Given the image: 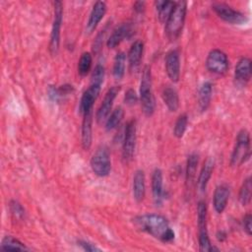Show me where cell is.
<instances>
[{"instance_id":"cell-1","label":"cell","mask_w":252,"mask_h":252,"mask_svg":"<svg viewBox=\"0 0 252 252\" xmlns=\"http://www.w3.org/2000/svg\"><path fill=\"white\" fill-rule=\"evenodd\" d=\"M135 226L162 242H170L174 239V231L169 225L168 220L158 214H145L136 217Z\"/></svg>"},{"instance_id":"cell-2","label":"cell","mask_w":252,"mask_h":252,"mask_svg":"<svg viewBox=\"0 0 252 252\" xmlns=\"http://www.w3.org/2000/svg\"><path fill=\"white\" fill-rule=\"evenodd\" d=\"M186 10H187V3L185 1H178L175 2V5L165 22V34L168 39L175 40L179 37L185 18H186Z\"/></svg>"},{"instance_id":"cell-3","label":"cell","mask_w":252,"mask_h":252,"mask_svg":"<svg viewBox=\"0 0 252 252\" xmlns=\"http://www.w3.org/2000/svg\"><path fill=\"white\" fill-rule=\"evenodd\" d=\"M151 68L146 66L143 69L140 83V102L145 115L151 116L155 111V97L152 88Z\"/></svg>"},{"instance_id":"cell-4","label":"cell","mask_w":252,"mask_h":252,"mask_svg":"<svg viewBox=\"0 0 252 252\" xmlns=\"http://www.w3.org/2000/svg\"><path fill=\"white\" fill-rule=\"evenodd\" d=\"M250 157V136L246 129H242L237 134L235 145L233 147L231 157H230V165L237 167L245 162Z\"/></svg>"},{"instance_id":"cell-5","label":"cell","mask_w":252,"mask_h":252,"mask_svg":"<svg viewBox=\"0 0 252 252\" xmlns=\"http://www.w3.org/2000/svg\"><path fill=\"white\" fill-rule=\"evenodd\" d=\"M197 223H198V241L199 250L202 252H209L216 250L211 244L208 229H207V205L201 200L197 206Z\"/></svg>"},{"instance_id":"cell-6","label":"cell","mask_w":252,"mask_h":252,"mask_svg":"<svg viewBox=\"0 0 252 252\" xmlns=\"http://www.w3.org/2000/svg\"><path fill=\"white\" fill-rule=\"evenodd\" d=\"M91 167L97 176H107L111 169V161L109 151L105 146L99 147L91 158Z\"/></svg>"},{"instance_id":"cell-7","label":"cell","mask_w":252,"mask_h":252,"mask_svg":"<svg viewBox=\"0 0 252 252\" xmlns=\"http://www.w3.org/2000/svg\"><path fill=\"white\" fill-rule=\"evenodd\" d=\"M54 19L50 33L49 51L52 55H56L59 50L60 44V30L63 17V4L61 1H55L54 3Z\"/></svg>"},{"instance_id":"cell-8","label":"cell","mask_w":252,"mask_h":252,"mask_svg":"<svg viewBox=\"0 0 252 252\" xmlns=\"http://www.w3.org/2000/svg\"><path fill=\"white\" fill-rule=\"evenodd\" d=\"M137 125L136 120L131 119L127 122L124 132V139L122 144V158L123 160L128 162L132 159L136 148L137 139Z\"/></svg>"},{"instance_id":"cell-9","label":"cell","mask_w":252,"mask_h":252,"mask_svg":"<svg viewBox=\"0 0 252 252\" xmlns=\"http://www.w3.org/2000/svg\"><path fill=\"white\" fill-rule=\"evenodd\" d=\"M206 67L214 74L222 75L228 69V58L223 51L220 49H213L207 56Z\"/></svg>"},{"instance_id":"cell-10","label":"cell","mask_w":252,"mask_h":252,"mask_svg":"<svg viewBox=\"0 0 252 252\" xmlns=\"http://www.w3.org/2000/svg\"><path fill=\"white\" fill-rule=\"evenodd\" d=\"M215 13L223 21L233 24V25H242L247 21V17L224 3H215L212 6Z\"/></svg>"},{"instance_id":"cell-11","label":"cell","mask_w":252,"mask_h":252,"mask_svg":"<svg viewBox=\"0 0 252 252\" xmlns=\"http://www.w3.org/2000/svg\"><path fill=\"white\" fill-rule=\"evenodd\" d=\"M119 87L117 86H114L112 88H110L104 97H103V100L100 104V106L98 107L97 111H96V115H95V118H96V121L98 123H101L102 121H105L110 113V110L112 108V105H113V101L117 95V94L119 93Z\"/></svg>"},{"instance_id":"cell-12","label":"cell","mask_w":252,"mask_h":252,"mask_svg":"<svg viewBox=\"0 0 252 252\" xmlns=\"http://www.w3.org/2000/svg\"><path fill=\"white\" fill-rule=\"evenodd\" d=\"M133 26L131 23H123L116 27L106 41L109 48H114L119 45L125 38H129L133 34Z\"/></svg>"},{"instance_id":"cell-13","label":"cell","mask_w":252,"mask_h":252,"mask_svg":"<svg viewBox=\"0 0 252 252\" xmlns=\"http://www.w3.org/2000/svg\"><path fill=\"white\" fill-rule=\"evenodd\" d=\"M165 71L168 78L173 82H178L180 78V59L176 49L168 51L165 55Z\"/></svg>"},{"instance_id":"cell-14","label":"cell","mask_w":252,"mask_h":252,"mask_svg":"<svg viewBox=\"0 0 252 252\" xmlns=\"http://www.w3.org/2000/svg\"><path fill=\"white\" fill-rule=\"evenodd\" d=\"M99 92H100V86H95V85H90L88 90L84 92L81 97L80 105H79V112L82 115L90 110H93L94 102L98 96Z\"/></svg>"},{"instance_id":"cell-15","label":"cell","mask_w":252,"mask_h":252,"mask_svg":"<svg viewBox=\"0 0 252 252\" xmlns=\"http://www.w3.org/2000/svg\"><path fill=\"white\" fill-rule=\"evenodd\" d=\"M105 12H106V4L104 2L97 1L94 3L90 13V17L86 26V31L88 33H92L95 30L98 23L101 21V19L105 15Z\"/></svg>"},{"instance_id":"cell-16","label":"cell","mask_w":252,"mask_h":252,"mask_svg":"<svg viewBox=\"0 0 252 252\" xmlns=\"http://www.w3.org/2000/svg\"><path fill=\"white\" fill-rule=\"evenodd\" d=\"M251 78V61L247 57H242L236 64L234 79L238 85H246Z\"/></svg>"},{"instance_id":"cell-17","label":"cell","mask_w":252,"mask_h":252,"mask_svg":"<svg viewBox=\"0 0 252 252\" xmlns=\"http://www.w3.org/2000/svg\"><path fill=\"white\" fill-rule=\"evenodd\" d=\"M229 187L226 184H220L217 186L213 197V205L217 213L221 214L224 211L229 198Z\"/></svg>"},{"instance_id":"cell-18","label":"cell","mask_w":252,"mask_h":252,"mask_svg":"<svg viewBox=\"0 0 252 252\" xmlns=\"http://www.w3.org/2000/svg\"><path fill=\"white\" fill-rule=\"evenodd\" d=\"M214 166H215L214 158H208L203 164V167L200 171V174H199V177L197 180V188H198L199 192L203 193L206 191L207 185L209 183V180H210L213 170H214Z\"/></svg>"},{"instance_id":"cell-19","label":"cell","mask_w":252,"mask_h":252,"mask_svg":"<svg viewBox=\"0 0 252 252\" xmlns=\"http://www.w3.org/2000/svg\"><path fill=\"white\" fill-rule=\"evenodd\" d=\"M82 122V146L85 150H89L92 146V123H93V110L83 114Z\"/></svg>"},{"instance_id":"cell-20","label":"cell","mask_w":252,"mask_h":252,"mask_svg":"<svg viewBox=\"0 0 252 252\" xmlns=\"http://www.w3.org/2000/svg\"><path fill=\"white\" fill-rule=\"evenodd\" d=\"M198 165V155L191 154L187 158L186 163V172H185V187L186 191H191L196 178V171Z\"/></svg>"},{"instance_id":"cell-21","label":"cell","mask_w":252,"mask_h":252,"mask_svg":"<svg viewBox=\"0 0 252 252\" xmlns=\"http://www.w3.org/2000/svg\"><path fill=\"white\" fill-rule=\"evenodd\" d=\"M152 193L155 204L160 205L163 200V189H162V172L159 168H156L152 174Z\"/></svg>"},{"instance_id":"cell-22","label":"cell","mask_w":252,"mask_h":252,"mask_svg":"<svg viewBox=\"0 0 252 252\" xmlns=\"http://www.w3.org/2000/svg\"><path fill=\"white\" fill-rule=\"evenodd\" d=\"M144 52V43L141 40H136L132 43L128 52V63L131 71H135L142 60Z\"/></svg>"},{"instance_id":"cell-23","label":"cell","mask_w":252,"mask_h":252,"mask_svg":"<svg viewBox=\"0 0 252 252\" xmlns=\"http://www.w3.org/2000/svg\"><path fill=\"white\" fill-rule=\"evenodd\" d=\"M146 193V178L143 170L138 169L133 176V196L137 202L144 200Z\"/></svg>"},{"instance_id":"cell-24","label":"cell","mask_w":252,"mask_h":252,"mask_svg":"<svg viewBox=\"0 0 252 252\" xmlns=\"http://www.w3.org/2000/svg\"><path fill=\"white\" fill-rule=\"evenodd\" d=\"M161 97L162 100L164 102V104L166 105V107L168 108L169 111H176L179 107V96L178 94L176 92L175 89L166 86L163 88L162 93H161Z\"/></svg>"},{"instance_id":"cell-25","label":"cell","mask_w":252,"mask_h":252,"mask_svg":"<svg viewBox=\"0 0 252 252\" xmlns=\"http://www.w3.org/2000/svg\"><path fill=\"white\" fill-rule=\"evenodd\" d=\"M212 93H213V86L210 82H205L200 90L198 94V104L201 111H206L209 107L212 99Z\"/></svg>"},{"instance_id":"cell-26","label":"cell","mask_w":252,"mask_h":252,"mask_svg":"<svg viewBox=\"0 0 252 252\" xmlns=\"http://www.w3.org/2000/svg\"><path fill=\"white\" fill-rule=\"evenodd\" d=\"M156 9L158 12V18L160 23H165L168 19L175 2L172 1H156L155 2Z\"/></svg>"},{"instance_id":"cell-27","label":"cell","mask_w":252,"mask_h":252,"mask_svg":"<svg viewBox=\"0 0 252 252\" xmlns=\"http://www.w3.org/2000/svg\"><path fill=\"white\" fill-rule=\"evenodd\" d=\"M125 63H126V55L124 52H118L114 58L112 75L114 79L121 80L125 73Z\"/></svg>"},{"instance_id":"cell-28","label":"cell","mask_w":252,"mask_h":252,"mask_svg":"<svg viewBox=\"0 0 252 252\" xmlns=\"http://www.w3.org/2000/svg\"><path fill=\"white\" fill-rule=\"evenodd\" d=\"M123 115H124L123 108L120 106L116 107L105 120V129L107 131H111L117 128V126L121 123L123 119Z\"/></svg>"},{"instance_id":"cell-29","label":"cell","mask_w":252,"mask_h":252,"mask_svg":"<svg viewBox=\"0 0 252 252\" xmlns=\"http://www.w3.org/2000/svg\"><path fill=\"white\" fill-rule=\"evenodd\" d=\"M1 250H27V247L25 246L24 243H22L20 240H18L17 238L7 235L2 239L1 245H0Z\"/></svg>"},{"instance_id":"cell-30","label":"cell","mask_w":252,"mask_h":252,"mask_svg":"<svg viewBox=\"0 0 252 252\" xmlns=\"http://www.w3.org/2000/svg\"><path fill=\"white\" fill-rule=\"evenodd\" d=\"M251 189H252V183H251V178L248 177L246 178L239 190V195L238 199L239 202L241 203L242 206H246L250 203L251 201Z\"/></svg>"},{"instance_id":"cell-31","label":"cell","mask_w":252,"mask_h":252,"mask_svg":"<svg viewBox=\"0 0 252 252\" xmlns=\"http://www.w3.org/2000/svg\"><path fill=\"white\" fill-rule=\"evenodd\" d=\"M92 55L90 52H84L79 60L78 63V73L80 76L85 77L87 74L90 72L91 67H92Z\"/></svg>"},{"instance_id":"cell-32","label":"cell","mask_w":252,"mask_h":252,"mask_svg":"<svg viewBox=\"0 0 252 252\" xmlns=\"http://www.w3.org/2000/svg\"><path fill=\"white\" fill-rule=\"evenodd\" d=\"M188 125V117L186 114H181L175 121L173 128V135L176 138H182Z\"/></svg>"},{"instance_id":"cell-33","label":"cell","mask_w":252,"mask_h":252,"mask_svg":"<svg viewBox=\"0 0 252 252\" xmlns=\"http://www.w3.org/2000/svg\"><path fill=\"white\" fill-rule=\"evenodd\" d=\"M103 79H104V67L100 64H97L92 73L91 85L101 86Z\"/></svg>"},{"instance_id":"cell-34","label":"cell","mask_w":252,"mask_h":252,"mask_svg":"<svg viewBox=\"0 0 252 252\" xmlns=\"http://www.w3.org/2000/svg\"><path fill=\"white\" fill-rule=\"evenodd\" d=\"M10 211L12 213V215L15 217V218H18V219H21L24 217L25 215V210L24 208L22 207V205L20 203H18L17 201H11L10 203Z\"/></svg>"},{"instance_id":"cell-35","label":"cell","mask_w":252,"mask_h":252,"mask_svg":"<svg viewBox=\"0 0 252 252\" xmlns=\"http://www.w3.org/2000/svg\"><path fill=\"white\" fill-rule=\"evenodd\" d=\"M124 100H125V103L129 104V105H132V104H135L138 100V96L135 93L134 90L132 89H129L126 94H125V97H124Z\"/></svg>"},{"instance_id":"cell-36","label":"cell","mask_w":252,"mask_h":252,"mask_svg":"<svg viewBox=\"0 0 252 252\" xmlns=\"http://www.w3.org/2000/svg\"><path fill=\"white\" fill-rule=\"evenodd\" d=\"M78 244H79L85 251L94 252V251H99V250H100V249L97 248L94 244L90 243V242L85 241V240H79V241H78Z\"/></svg>"},{"instance_id":"cell-37","label":"cell","mask_w":252,"mask_h":252,"mask_svg":"<svg viewBox=\"0 0 252 252\" xmlns=\"http://www.w3.org/2000/svg\"><path fill=\"white\" fill-rule=\"evenodd\" d=\"M251 221H252V217L250 214H247L245 215V217L243 218V227H244V230L246 231V233L248 235H251V230H252V224H251Z\"/></svg>"},{"instance_id":"cell-38","label":"cell","mask_w":252,"mask_h":252,"mask_svg":"<svg viewBox=\"0 0 252 252\" xmlns=\"http://www.w3.org/2000/svg\"><path fill=\"white\" fill-rule=\"evenodd\" d=\"M144 8H145V3H144V2H136V3L134 4V9H135V11H137V12H139V13L143 12V11H144Z\"/></svg>"}]
</instances>
